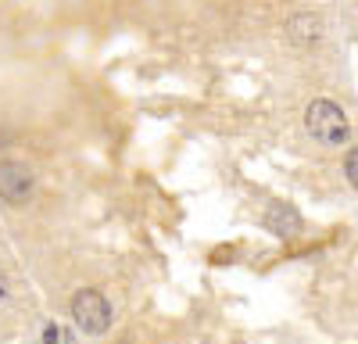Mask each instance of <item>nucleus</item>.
Returning <instances> with one entry per match:
<instances>
[{"label": "nucleus", "mask_w": 358, "mask_h": 344, "mask_svg": "<svg viewBox=\"0 0 358 344\" xmlns=\"http://www.w3.org/2000/svg\"><path fill=\"white\" fill-rule=\"evenodd\" d=\"M287 36L297 43V47H308V43H319L322 36V22L315 15H294L287 22Z\"/></svg>", "instance_id": "4"}, {"label": "nucleus", "mask_w": 358, "mask_h": 344, "mask_svg": "<svg viewBox=\"0 0 358 344\" xmlns=\"http://www.w3.org/2000/svg\"><path fill=\"white\" fill-rule=\"evenodd\" d=\"M305 126H308V133H312L315 140H322V143H344L348 133H351L344 108H341L337 101H326V97H319V101H312V104L305 108Z\"/></svg>", "instance_id": "1"}, {"label": "nucleus", "mask_w": 358, "mask_h": 344, "mask_svg": "<svg viewBox=\"0 0 358 344\" xmlns=\"http://www.w3.org/2000/svg\"><path fill=\"white\" fill-rule=\"evenodd\" d=\"M344 176H348V183L358 190V148L348 151V158H344Z\"/></svg>", "instance_id": "5"}, {"label": "nucleus", "mask_w": 358, "mask_h": 344, "mask_svg": "<svg viewBox=\"0 0 358 344\" xmlns=\"http://www.w3.org/2000/svg\"><path fill=\"white\" fill-rule=\"evenodd\" d=\"M43 344H57V327H47L43 330Z\"/></svg>", "instance_id": "6"}, {"label": "nucleus", "mask_w": 358, "mask_h": 344, "mask_svg": "<svg viewBox=\"0 0 358 344\" xmlns=\"http://www.w3.org/2000/svg\"><path fill=\"white\" fill-rule=\"evenodd\" d=\"M4 301H8V280L0 276V305H4Z\"/></svg>", "instance_id": "7"}, {"label": "nucleus", "mask_w": 358, "mask_h": 344, "mask_svg": "<svg viewBox=\"0 0 358 344\" xmlns=\"http://www.w3.org/2000/svg\"><path fill=\"white\" fill-rule=\"evenodd\" d=\"M72 320L86 334H104L108 323H111V305L104 301L101 291H79L72 298Z\"/></svg>", "instance_id": "2"}, {"label": "nucleus", "mask_w": 358, "mask_h": 344, "mask_svg": "<svg viewBox=\"0 0 358 344\" xmlns=\"http://www.w3.org/2000/svg\"><path fill=\"white\" fill-rule=\"evenodd\" d=\"M33 169L22 162H0V201L8 205H22V201L33 197Z\"/></svg>", "instance_id": "3"}]
</instances>
